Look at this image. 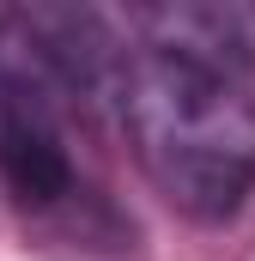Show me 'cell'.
Returning <instances> with one entry per match:
<instances>
[{
  "label": "cell",
  "instance_id": "6da1fadb",
  "mask_svg": "<svg viewBox=\"0 0 255 261\" xmlns=\"http://www.w3.org/2000/svg\"><path fill=\"white\" fill-rule=\"evenodd\" d=\"M110 110L134 164L170 213L225 225L255 195V91L249 73L189 43L140 37L122 49Z\"/></svg>",
  "mask_w": 255,
  "mask_h": 261
}]
</instances>
